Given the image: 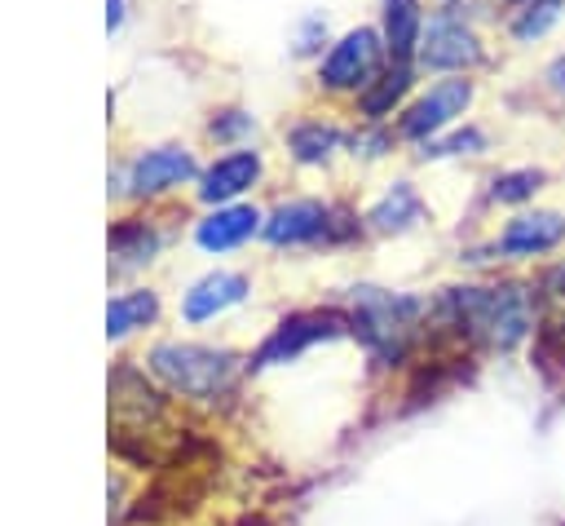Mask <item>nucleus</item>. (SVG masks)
I'll return each instance as SVG.
<instances>
[{"mask_svg":"<svg viewBox=\"0 0 565 526\" xmlns=\"http://www.w3.org/2000/svg\"><path fill=\"white\" fill-rule=\"evenodd\" d=\"M437 309H441V323L459 340L486 345V349H499V354H512L539 327V314H534L539 301H534V287H525V283L450 287Z\"/></svg>","mask_w":565,"mask_h":526,"instance_id":"nucleus-1","label":"nucleus"},{"mask_svg":"<svg viewBox=\"0 0 565 526\" xmlns=\"http://www.w3.org/2000/svg\"><path fill=\"white\" fill-rule=\"evenodd\" d=\"M150 367L154 376L185 393V398H216L234 385L238 376V358L230 349H212V345H154L150 354Z\"/></svg>","mask_w":565,"mask_h":526,"instance_id":"nucleus-2","label":"nucleus"},{"mask_svg":"<svg viewBox=\"0 0 565 526\" xmlns=\"http://www.w3.org/2000/svg\"><path fill=\"white\" fill-rule=\"evenodd\" d=\"M424 318V301L415 296H393L380 287H362L358 292V314H353V332L366 340V349L384 362L402 358L415 340V327Z\"/></svg>","mask_w":565,"mask_h":526,"instance_id":"nucleus-3","label":"nucleus"},{"mask_svg":"<svg viewBox=\"0 0 565 526\" xmlns=\"http://www.w3.org/2000/svg\"><path fill=\"white\" fill-rule=\"evenodd\" d=\"M375 62H380L375 31L358 27V31H349V35L327 53V62H322V84H327V88H358V84H371Z\"/></svg>","mask_w":565,"mask_h":526,"instance_id":"nucleus-4","label":"nucleus"},{"mask_svg":"<svg viewBox=\"0 0 565 526\" xmlns=\"http://www.w3.org/2000/svg\"><path fill=\"white\" fill-rule=\"evenodd\" d=\"M468 102H472V84H468V80H441V84H433V88L402 115V133H406V137H433V133H441L455 115H463Z\"/></svg>","mask_w":565,"mask_h":526,"instance_id":"nucleus-5","label":"nucleus"},{"mask_svg":"<svg viewBox=\"0 0 565 526\" xmlns=\"http://www.w3.org/2000/svg\"><path fill=\"white\" fill-rule=\"evenodd\" d=\"M340 318L335 314H296V318H287V323H278L274 327V336L256 349V367H269V362H291L300 349H309L313 340H331V336H340Z\"/></svg>","mask_w":565,"mask_h":526,"instance_id":"nucleus-6","label":"nucleus"},{"mask_svg":"<svg viewBox=\"0 0 565 526\" xmlns=\"http://www.w3.org/2000/svg\"><path fill=\"white\" fill-rule=\"evenodd\" d=\"M419 62L433 66V71H459V66H472L481 62V44L477 35L455 22V18H433L424 40H419Z\"/></svg>","mask_w":565,"mask_h":526,"instance_id":"nucleus-7","label":"nucleus"},{"mask_svg":"<svg viewBox=\"0 0 565 526\" xmlns=\"http://www.w3.org/2000/svg\"><path fill=\"white\" fill-rule=\"evenodd\" d=\"M561 243H565V217L561 212H521L516 221L503 225L494 248L503 256H543Z\"/></svg>","mask_w":565,"mask_h":526,"instance_id":"nucleus-8","label":"nucleus"},{"mask_svg":"<svg viewBox=\"0 0 565 526\" xmlns=\"http://www.w3.org/2000/svg\"><path fill=\"white\" fill-rule=\"evenodd\" d=\"M243 296H247V278H243V274H230V270H216V274L199 278V283L185 292L181 314H185V323H207V318H216L221 309L238 305Z\"/></svg>","mask_w":565,"mask_h":526,"instance_id":"nucleus-9","label":"nucleus"},{"mask_svg":"<svg viewBox=\"0 0 565 526\" xmlns=\"http://www.w3.org/2000/svg\"><path fill=\"white\" fill-rule=\"evenodd\" d=\"M327 230H331L327 208L313 203V199L282 203V208H274V217L265 221V239H269V243H309V239H322Z\"/></svg>","mask_w":565,"mask_h":526,"instance_id":"nucleus-10","label":"nucleus"},{"mask_svg":"<svg viewBox=\"0 0 565 526\" xmlns=\"http://www.w3.org/2000/svg\"><path fill=\"white\" fill-rule=\"evenodd\" d=\"M185 177H194L190 150L163 146V150H150V155L137 159V168H132V190H137V194H159V190H168V186H181Z\"/></svg>","mask_w":565,"mask_h":526,"instance_id":"nucleus-11","label":"nucleus"},{"mask_svg":"<svg viewBox=\"0 0 565 526\" xmlns=\"http://www.w3.org/2000/svg\"><path fill=\"white\" fill-rule=\"evenodd\" d=\"M256 172H260V159H256L252 150H234V155L216 159V164L203 172V186H199V194H203L207 203L234 199V194H243V190L256 181Z\"/></svg>","mask_w":565,"mask_h":526,"instance_id":"nucleus-12","label":"nucleus"},{"mask_svg":"<svg viewBox=\"0 0 565 526\" xmlns=\"http://www.w3.org/2000/svg\"><path fill=\"white\" fill-rule=\"evenodd\" d=\"M256 221H260L256 208H216L207 221H199L194 239L207 252H225V248H238L243 239H252L256 234Z\"/></svg>","mask_w":565,"mask_h":526,"instance_id":"nucleus-13","label":"nucleus"},{"mask_svg":"<svg viewBox=\"0 0 565 526\" xmlns=\"http://www.w3.org/2000/svg\"><path fill=\"white\" fill-rule=\"evenodd\" d=\"M424 217V203H419V194L406 186V181H397L375 208H371V225L375 230H406V225H415Z\"/></svg>","mask_w":565,"mask_h":526,"instance_id":"nucleus-14","label":"nucleus"},{"mask_svg":"<svg viewBox=\"0 0 565 526\" xmlns=\"http://www.w3.org/2000/svg\"><path fill=\"white\" fill-rule=\"evenodd\" d=\"M154 314H159L154 292H124V296H115L110 309H106V332H110V336H128L132 327H146Z\"/></svg>","mask_w":565,"mask_h":526,"instance_id":"nucleus-15","label":"nucleus"},{"mask_svg":"<svg viewBox=\"0 0 565 526\" xmlns=\"http://www.w3.org/2000/svg\"><path fill=\"white\" fill-rule=\"evenodd\" d=\"M384 35L397 57L419 44V0H384Z\"/></svg>","mask_w":565,"mask_h":526,"instance_id":"nucleus-16","label":"nucleus"},{"mask_svg":"<svg viewBox=\"0 0 565 526\" xmlns=\"http://www.w3.org/2000/svg\"><path fill=\"white\" fill-rule=\"evenodd\" d=\"M406 88H411V71H406V66H397V71L380 75V80H375V84L362 93V111H366L371 119H380V115H384V111H388V106H393V102H397Z\"/></svg>","mask_w":565,"mask_h":526,"instance_id":"nucleus-17","label":"nucleus"},{"mask_svg":"<svg viewBox=\"0 0 565 526\" xmlns=\"http://www.w3.org/2000/svg\"><path fill=\"white\" fill-rule=\"evenodd\" d=\"M561 9H565V0H525V9L512 18V35H516V40L543 35V31L561 18Z\"/></svg>","mask_w":565,"mask_h":526,"instance_id":"nucleus-18","label":"nucleus"},{"mask_svg":"<svg viewBox=\"0 0 565 526\" xmlns=\"http://www.w3.org/2000/svg\"><path fill=\"white\" fill-rule=\"evenodd\" d=\"M331 146H335V128H322V124H300V128L291 133V150H296V159H305V164L327 159V155H331Z\"/></svg>","mask_w":565,"mask_h":526,"instance_id":"nucleus-19","label":"nucleus"},{"mask_svg":"<svg viewBox=\"0 0 565 526\" xmlns=\"http://www.w3.org/2000/svg\"><path fill=\"white\" fill-rule=\"evenodd\" d=\"M154 230H146V225H119L115 234H110V248L119 252V256H128V261H150V252H154Z\"/></svg>","mask_w":565,"mask_h":526,"instance_id":"nucleus-20","label":"nucleus"},{"mask_svg":"<svg viewBox=\"0 0 565 526\" xmlns=\"http://www.w3.org/2000/svg\"><path fill=\"white\" fill-rule=\"evenodd\" d=\"M539 181H543V172H534V168H516V172H503V177H494V199H499V203H516V199H530V194L539 190Z\"/></svg>","mask_w":565,"mask_h":526,"instance_id":"nucleus-21","label":"nucleus"},{"mask_svg":"<svg viewBox=\"0 0 565 526\" xmlns=\"http://www.w3.org/2000/svg\"><path fill=\"white\" fill-rule=\"evenodd\" d=\"M534 301L547 309V318H565V261H561V265H552V270L539 278Z\"/></svg>","mask_w":565,"mask_h":526,"instance_id":"nucleus-22","label":"nucleus"},{"mask_svg":"<svg viewBox=\"0 0 565 526\" xmlns=\"http://www.w3.org/2000/svg\"><path fill=\"white\" fill-rule=\"evenodd\" d=\"M481 146V133H455L450 141H441V146H428V155H455V150H477Z\"/></svg>","mask_w":565,"mask_h":526,"instance_id":"nucleus-23","label":"nucleus"},{"mask_svg":"<svg viewBox=\"0 0 565 526\" xmlns=\"http://www.w3.org/2000/svg\"><path fill=\"white\" fill-rule=\"evenodd\" d=\"M247 124H252V119L234 111V119H221V124H212V137H216V133H221V137H225V133H238V128H247Z\"/></svg>","mask_w":565,"mask_h":526,"instance_id":"nucleus-24","label":"nucleus"}]
</instances>
